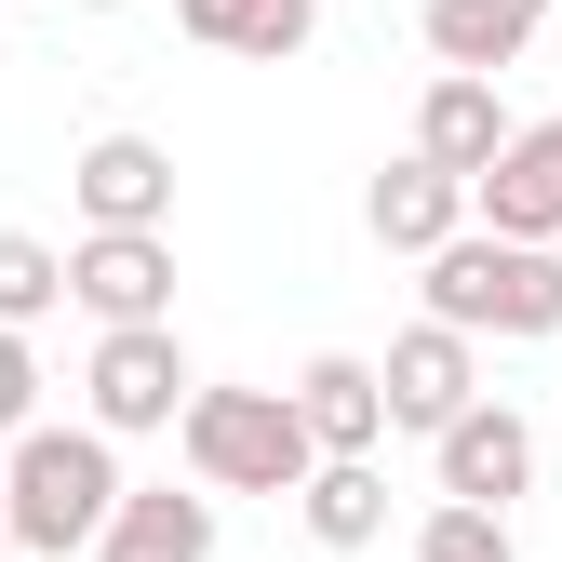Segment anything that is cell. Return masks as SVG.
I'll list each match as a JSON object with an SVG mask.
<instances>
[{"mask_svg":"<svg viewBox=\"0 0 562 562\" xmlns=\"http://www.w3.org/2000/svg\"><path fill=\"white\" fill-rule=\"evenodd\" d=\"M0 482H14L0 536L41 549V562H94V549H108V522H121V496H134V482H121V442L94 429V415H67V429L41 415V429L0 456Z\"/></svg>","mask_w":562,"mask_h":562,"instance_id":"6da1fadb","label":"cell"},{"mask_svg":"<svg viewBox=\"0 0 562 562\" xmlns=\"http://www.w3.org/2000/svg\"><path fill=\"white\" fill-rule=\"evenodd\" d=\"M175 442H188V482H201V496H308V469H322L295 389H201Z\"/></svg>","mask_w":562,"mask_h":562,"instance_id":"7a4b0ae2","label":"cell"},{"mask_svg":"<svg viewBox=\"0 0 562 562\" xmlns=\"http://www.w3.org/2000/svg\"><path fill=\"white\" fill-rule=\"evenodd\" d=\"M429 322H456L469 348L496 335V348H536L562 335V255L549 241H496V228H469L429 255Z\"/></svg>","mask_w":562,"mask_h":562,"instance_id":"3957f363","label":"cell"},{"mask_svg":"<svg viewBox=\"0 0 562 562\" xmlns=\"http://www.w3.org/2000/svg\"><path fill=\"white\" fill-rule=\"evenodd\" d=\"M188 402H201V375H188L175 322H134V335H94V362H81V415H94L108 442H148V429H188Z\"/></svg>","mask_w":562,"mask_h":562,"instance_id":"277c9868","label":"cell"},{"mask_svg":"<svg viewBox=\"0 0 562 562\" xmlns=\"http://www.w3.org/2000/svg\"><path fill=\"white\" fill-rule=\"evenodd\" d=\"M67 308H94V335L175 322V228H81L67 241Z\"/></svg>","mask_w":562,"mask_h":562,"instance_id":"5b68a950","label":"cell"},{"mask_svg":"<svg viewBox=\"0 0 562 562\" xmlns=\"http://www.w3.org/2000/svg\"><path fill=\"white\" fill-rule=\"evenodd\" d=\"M429 469H442V509H496L509 522V496H536V415L522 402H469L429 442Z\"/></svg>","mask_w":562,"mask_h":562,"instance_id":"8992f818","label":"cell"},{"mask_svg":"<svg viewBox=\"0 0 562 562\" xmlns=\"http://www.w3.org/2000/svg\"><path fill=\"white\" fill-rule=\"evenodd\" d=\"M375 375H389V429H429V442L456 429L469 402H496V389H482V348H469L456 322H415V335H389V362H375Z\"/></svg>","mask_w":562,"mask_h":562,"instance_id":"52a82bcc","label":"cell"},{"mask_svg":"<svg viewBox=\"0 0 562 562\" xmlns=\"http://www.w3.org/2000/svg\"><path fill=\"white\" fill-rule=\"evenodd\" d=\"M67 188H81V228H175V148L161 134H94L67 161Z\"/></svg>","mask_w":562,"mask_h":562,"instance_id":"ba28073f","label":"cell"},{"mask_svg":"<svg viewBox=\"0 0 562 562\" xmlns=\"http://www.w3.org/2000/svg\"><path fill=\"white\" fill-rule=\"evenodd\" d=\"M362 228H375L389 255H415V268H429V255H442V241H469L482 215H469V175H442V161H415V148H402V161L362 188Z\"/></svg>","mask_w":562,"mask_h":562,"instance_id":"9c48e42d","label":"cell"},{"mask_svg":"<svg viewBox=\"0 0 562 562\" xmlns=\"http://www.w3.org/2000/svg\"><path fill=\"white\" fill-rule=\"evenodd\" d=\"M469 215L496 228V241H549L562 255V121H522L509 134V161L469 188Z\"/></svg>","mask_w":562,"mask_h":562,"instance_id":"30bf717a","label":"cell"},{"mask_svg":"<svg viewBox=\"0 0 562 562\" xmlns=\"http://www.w3.org/2000/svg\"><path fill=\"white\" fill-rule=\"evenodd\" d=\"M429 54H442V81H509V67L536 54V27H549V0H429Z\"/></svg>","mask_w":562,"mask_h":562,"instance_id":"8fae6325","label":"cell"},{"mask_svg":"<svg viewBox=\"0 0 562 562\" xmlns=\"http://www.w3.org/2000/svg\"><path fill=\"white\" fill-rule=\"evenodd\" d=\"M509 134H522V121H509L496 81H429V94H415V161H442V175H469V188L509 161Z\"/></svg>","mask_w":562,"mask_h":562,"instance_id":"7c38bea8","label":"cell"},{"mask_svg":"<svg viewBox=\"0 0 562 562\" xmlns=\"http://www.w3.org/2000/svg\"><path fill=\"white\" fill-rule=\"evenodd\" d=\"M295 415L322 456H389V375L362 362V348H322V362L295 375Z\"/></svg>","mask_w":562,"mask_h":562,"instance_id":"4fadbf2b","label":"cell"},{"mask_svg":"<svg viewBox=\"0 0 562 562\" xmlns=\"http://www.w3.org/2000/svg\"><path fill=\"white\" fill-rule=\"evenodd\" d=\"M175 27L201 54H241V67H281L322 41V0H175Z\"/></svg>","mask_w":562,"mask_h":562,"instance_id":"5bb4252c","label":"cell"},{"mask_svg":"<svg viewBox=\"0 0 562 562\" xmlns=\"http://www.w3.org/2000/svg\"><path fill=\"white\" fill-rule=\"evenodd\" d=\"M94 562H215V496H175V482H134Z\"/></svg>","mask_w":562,"mask_h":562,"instance_id":"9a60e30c","label":"cell"},{"mask_svg":"<svg viewBox=\"0 0 562 562\" xmlns=\"http://www.w3.org/2000/svg\"><path fill=\"white\" fill-rule=\"evenodd\" d=\"M295 522H308L322 549H375V536H389V469H375V456H322L308 496H295Z\"/></svg>","mask_w":562,"mask_h":562,"instance_id":"2e32d148","label":"cell"},{"mask_svg":"<svg viewBox=\"0 0 562 562\" xmlns=\"http://www.w3.org/2000/svg\"><path fill=\"white\" fill-rule=\"evenodd\" d=\"M67 308V255L41 228H0V335H41Z\"/></svg>","mask_w":562,"mask_h":562,"instance_id":"e0dca14e","label":"cell"},{"mask_svg":"<svg viewBox=\"0 0 562 562\" xmlns=\"http://www.w3.org/2000/svg\"><path fill=\"white\" fill-rule=\"evenodd\" d=\"M415 562H522V549H509L496 509H429L415 522Z\"/></svg>","mask_w":562,"mask_h":562,"instance_id":"ac0fdd59","label":"cell"},{"mask_svg":"<svg viewBox=\"0 0 562 562\" xmlns=\"http://www.w3.org/2000/svg\"><path fill=\"white\" fill-rule=\"evenodd\" d=\"M27 429H41V348H27V335H0V456H14Z\"/></svg>","mask_w":562,"mask_h":562,"instance_id":"d6986e66","label":"cell"},{"mask_svg":"<svg viewBox=\"0 0 562 562\" xmlns=\"http://www.w3.org/2000/svg\"><path fill=\"white\" fill-rule=\"evenodd\" d=\"M81 14H121V0H81Z\"/></svg>","mask_w":562,"mask_h":562,"instance_id":"ffe728a7","label":"cell"},{"mask_svg":"<svg viewBox=\"0 0 562 562\" xmlns=\"http://www.w3.org/2000/svg\"><path fill=\"white\" fill-rule=\"evenodd\" d=\"M0 509H14V482H0Z\"/></svg>","mask_w":562,"mask_h":562,"instance_id":"44dd1931","label":"cell"}]
</instances>
